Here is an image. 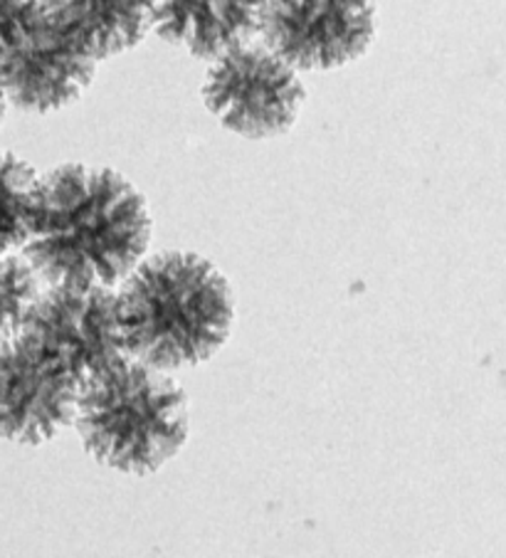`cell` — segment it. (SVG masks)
Masks as SVG:
<instances>
[{
  "mask_svg": "<svg viewBox=\"0 0 506 558\" xmlns=\"http://www.w3.org/2000/svg\"><path fill=\"white\" fill-rule=\"evenodd\" d=\"M80 380L17 333L0 341V435L43 445L74 423Z\"/></svg>",
  "mask_w": 506,
  "mask_h": 558,
  "instance_id": "8",
  "label": "cell"
},
{
  "mask_svg": "<svg viewBox=\"0 0 506 558\" xmlns=\"http://www.w3.org/2000/svg\"><path fill=\"white\" fill-rule=\"evenodd\" d=\"M37 173L21 156L0 151V255L25 245Z\"/></svg>",
  "mask_w": 506,
  "mask_h": 558,
  "instance_id": "11",
  "label": "cell"
},
{
  "mask_svg": "<svg viewBox=\"0 0 506 558\" xmlns=\"http://www.w3.org/2000/svg\"><path fill=\"white\" fill-rule=\"evenodd\" d=\"M21 333L77 380L126 356L111 287L45 284Z\"/></svg>",
  "mask_w": 506,
  "mask_h": 558,
  "instance_id": "7",
  "label": "cell"
},
{
  "mask_svg": "<svg viewBox=\"0 0 506 558\" xmlns=\"http://www.w3.org/2000/svg\"><path fill=\"white\" fill-rule=\"evenodd\" d=\"M74 425L97 462L142 477L183 450L189 396L168 371L124 356L80 380Z\"/></svg>",
  "mask_w": 506,
  "mask_h": 558,
  "instance_id": "3",
  "label": "cell"
},
{
  "mask_svg": "<svg viewBox=\"0 0 506 558\" xmlns=\"http://www.w3.org/2000/svg\"><path fill=\"white\" fill-rule=\"evenodd\" d=\"M45 290V279L37 275L25 255H0V341L23 331L37 296Z\"/></svg>",
  "mask_w": 506,
  "mask_h": 558,
  "instance_id": "12",
  "label": "cell"
},
{
  "mask_svg": "<svg viewBox=\"0 0 506 558\" xmlns=\"http://www.w3.org/2000/svg\"><path fill=\"white\" fill-rule=\"evenodd\" d=\"M306 89L292 64L265 43H242L213 60L205 77V107L232 134L275 138L294 126Z\"/></svg>",
  "mask_w": 506,
  "mask_h": 558,
  "instance_id": "4",
  "label": "cell"
},
{
  "mask_svg": "<svg viewBox=\"0 0 506 558\" xmlns=\"http://www.w3.org/2000/svg\"><path fill=\"white\" fill-rule=\"evenodd\" d=\"M121 347L161 371L198 366L228 341L236 296L222 272L195 253L144 257L117 292Z\"/></svg>",
  "mask_w": 506,
  "mask_h": 558,
  "instance_id": "2",
  "label": "cell"
},
{
  "mask_svg": "<svg viewBox=\"0 0 506 558\" xmlns=\"http://www.w3.org/2000/svg\"><path fill=\"white\" fill-rule=\"evenodd\" d=\"M101 62L136 48L152 27V0H40Z\"/></svg>",
  "mask_w": 506,
  "mask_h": 558,
  "instance_id": "10",
  "label": "cell"
},
{
  "mask_svg": "<svg viewBox=\"0 0 506 558\" xmlns=\"http://www.w3.org/2000/svg\"><path fill=\"white\" fill-rule=\"evenodd\" d=\"M5 95H3V89H0V124H3V117H5Z\"/></svg>",
  "mask_w": 506,
  "mask_h": 558,
  "instance_id": "13",
  "label": "cell"
},
{
  "mask_svg": "<svg viewBox=\"0 0 506 558\" xmlns=\"http://www.w3.org/2000/svg\"><path fill=\"white\" fill-rule=\"evenodd\" d=\"M257 35L294 70H336L376 35L373 0H262Z\"/></svg>",
  "mask_w": 506,
  "mask_h": 558,
  "instance_id": "6",
  "label": "cell"
},
{
  "mask_svg": "<svg viewBox=\"0 0 506 558\" xmlns=\"http://www.w3.org/2000/svg\"><path fill=\"white\" fill-rule=\"evenodd\" d=\"M99 60L45 11L40 0L0 40V89L31 114L68 107L92 85Z\"/></svg>",
  "mask_w": 506,
  "mask_h": 558,
  "instance_id": "5",
  "label": "cell"
},
{
  "mask_svg": "<svg viewBox=\"0 0 506 558\" xmlns=\"http://www.w3.org/2000/svg\"><path fill=\"white\" fill-rule=\"evenodd\" d=\"M146 198L115 169L64 163L37 175L23 255L45 284L111 287L148 253Z\"/></svg>",
  "mask_w": 506,
  "mask_h": 558,
  "instance_id": "1",
  "label": "cell"
},
{
  "mask_svg": "<svg viewBox=\"0 0 506 558\" xmlns=\"http://www.w3.org/2000/svg\"><path fill=\"white\" fill-rule=\"evenodd\" d=\"M260 11L262 0H152V27L193 58L215 60L257 35Z\"/></svg>",
  "mask_w": 506,
  "mask_h": 558,
  "instance_id": "9",
  "label": "cell"
}]
</instances>
